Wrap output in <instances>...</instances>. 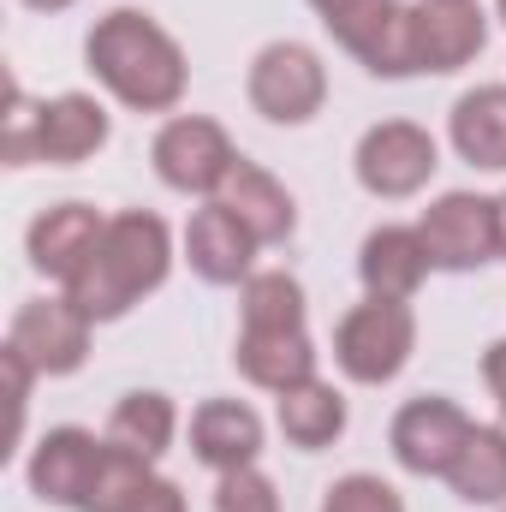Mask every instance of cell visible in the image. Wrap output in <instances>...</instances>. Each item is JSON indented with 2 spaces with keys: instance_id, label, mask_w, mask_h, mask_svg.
<instances>
[{
  "instance_id": "cell-7",
  "label": "cell",
  "mask_w": 506,
  "mask_h": 512,
  "mask_svg": "<svg viewBox=\"0 0 506 512\" xmlns=\"http://www.w3.org/2000/svg\"><path fill=\"white\" fill-rule=\"evenodd\" d=\"M471 429H477V423H471V411H465L459 399H447V393H417V399H405V405L393 411L387 447H393L399 471H411V477H447L453 459L465 453Z\"/></svg>"
},
{
  "instance_id": "cell-24",
  "label": "cell",
  "mask_w": 506,
  "mask_h": 512,
  "mask_svg": "<svg viewBox=\"0 0 506 512\" xmlns=\"http://www.w3.org/2000/svg\"><path fill=\"white\" fill-rule=\"evenodd\" d=\"M149 477H155V465H149V459H137V453H126V447H114V441H108L102 477H96V489H90V507H84V512H126L131 495H137Z\"/></svg>"
},
{
  "instance_id": "cell-30",
  "label": "cell",
  "mask_w": 506,
  "mask_h": 512,
  "mask_svg": "<svg viewBox=\"0 0 506 512\" xmlns=\"http://www.w3.org/2000/svg\"><path fill=\"white\" fill-rule=\"evenodd\" d=\"M310 6H316V18H322L328 30H340V24H352L364 6H376V0H310Z\"/></svg>"
},
{
  "instance_id": "cell-15",
  "label": "cell",
  "mask_w": 506,
  "mask_h": 512,
  "mask_svg": "<svg viewBox=\"0 0 506 512\" xmlns=\"http://www.w3.org/2000/svg\"><path fill=\"white\" fill-rule=\"evenodd\" d=\"M233 364L251 387L286 393L298 382H316V340L310 328H239Z\"/></svg>"
},
{
  "instance_id": "cell-4",
  "label": "cell",
  "mask_w": 506,
  "mask_h": 512,
  "mask_svg": "<svg viewBox=\"0 0 506 512\" xmlns=\"http://www.w3.org/2000/svg\"><path fill=\"white\" fill-rule=\"evenodd\" d=\"M149 161H155V179L179 197H221L227 173L239 167V149L221 120L209 114H173L167 126L155 131L149 143Z\"/></svg>"
},
{
  "instance_id": "cell-31",
  "label": "cell",
  "mask_w": 506,
  "mask_h": 512,
  "mask_svg": "<svg viewBox=\"0 0 506 512\" xmlns=\"http://www.w3.org/2000/svg\"><path fill=\"white\" fill-rule=\"evenodd\" d=\"M483 387L506 405V340H495V346L483 352Z\"/></svg>"
},
{
  "instance_id": "cell-12",
  "label": "cell",
  "mask_w": 506,
  "mask_h": 512,
  "mask_svg": "<svg viewBox=\"0 0 506 512\" xmlns=\"http://www.w3.org/2000/svg\"><path fill=\"white\" fill-rule=\"evenodd\" d=\"M256 251H262L256 233L221 197H209L185 227V256H191L197 280H209V286H245L256 274Z\"/></svg>"
},
{
  "instance_id": "cell-28",
  "label": "cell",
  "mask_w": 506,
  "mask_h": 512,
  "mask_svg": "<svg viewBox=\"0 0 506 512\" xmlns=\"http://www.w3.org/2000/svg\"><path fill=\"white\" fill-rule=\"evenodd\" d=\"M126 512H185V489H179L173 477H149V483L131 495Z\"/></svg>"
},
{
  "instance_id": "cell-8",
  "label": "cell",
  "mask_w": 506,
  "mask_h": 512,
  "mask_svg": "<svg viewBox=\"0 0 506 512\" xmlns=\"http://www.w3.org/2000/svg\"><path fill=\"white\" fill-rule=\"evenodd\" d=\"M423 233V251L441 274H477L483 262L501 256V215H495V197H477V191H447L423 209L417 221Z\"/></svg>"
},
{
  "instance_id": "cell-29",
  "label": "cell",
  "mask_w": 506,
  "mask_h": 512,
  "mask_svg": "<svg viewBox=\"0 0 506 512\" xmlns=\"http://www.w3.org/2000/svg\"><path fill=\"white\" fill-rule=\"evenodd\" d=\"M0 364H6V376H12V435L24 429V405H30V382H36V370H30V358L24 352H0Z\"/></svg>"
},
{
  "instance_id": "cell-27",
  "label": "cell",
  "mask_w": 506,
  "mask_h": 512,
  "mask_svg": "<svg viewBox=\"0 0 506 512\" xmlns=\"http://www.w3.org/2000/svg\"><path fill=\"white\" fill-rule=\"evenodd\" d=\"M36 108H42V102H30L24 90H12V108H6V137H0L6 167H30V161H36Z\"/></svg>"
},
{
  "instance_id": "cell-11",
  "label": "cell",
  "mask_w": 506,
  "mask_h": 512,
  "mask_svg": "<svg viewBox=\"0 0 506 512\" xmlns=\"http://www.w3.org/2000/svg\"><path fill=\"white\" fill-rule=\"evenodd\" d=\"M489 42V12L477 0H417L411 6V60L417 72H459L483 54Z\"/></svg>"
},
{
  "instance_id": "cell-16",
  "label": "cell",
  "mask_w": 506,
  "mask_h": 512,
  "mask_svg": "<svg viewBox=\"0 0 506 512\" xmlns=\"http://www.w3.org/2000/svg\"><path fill=\"white\" fill-rule=\"evenodd\" d=\"M191 453L215 477L221 471H245V465H256V453H262V417H256L245 399H203L191 411Z\"/></svg>"
},
{
  "instance_id": "cell-20",
  "label": "cell",
  "mask_w": 506,
  "mask_h": 512,
  "mask_svg": "<svg viewBox=\"0 0 506 512\" xmlns=\"http://www.w3.org/2000/svg\"><path fill=\"white\" fill-rule=\"evenodd\" d=\"M274 423H280L286 447L322 453V447H334L346 435V393L334 382H322V376L298 382V387H286V393H274Z\"/></svg>"
},
{
  "instance_id": "cell-34",
  "label": "cell",
  "mask_w": 506,
  "mask_h": 512,
  "mask_svg": "<svg viewBox=\"0 0 506 512\" xmlns=\"http://www.w3.org/2000/svg\"><path fill=\"white\" fill-rule=\"evenodd\" d=\"M495 18H501V24H506V0H495Z\"/></svg>"
},
{
  "instance_id": "cell-9",
  "label": "cell",
  "mask_w": 506,
  "mask_h": 512,
  "mask_svg": "<svg viewBox=\"0 0 506 512\" xmlns=\"http://www.w3.org/2000/svg\"><path fill=\"white\" fill-rule=\"evenodd\" d=\"M90 316L60 292V298H24L12 310V328H6V346L30 358L36 376H78L84 358H90Z\"/></svg>"
},
{
  "instance_id": "cell-33",
  "label": "cell",
  "mask_w": 506,
  "mask_h": 512,
  "mask_svg": "<svg viewBox=\"0 0 506 512\" xmlns=\"http://www.w3.org/2000/svg\"><path fill=\"white\" fill-rule=\"evenodd\" d=\"M495 215H501V256H506V191L495 197Z\"/></svg>"
},
{
  "instance_id": "cell-14",
  "label": "cell",
  "mask_w": 506,
  "mask_h": 512,
  "mask_svg": "<svg viewBox=\"0 0 506 512\" xmlns=\"http://www.w3.org/2000/svg\"><path fill=\"white\" fill-rule=\"evenodd\" d=\"M108 137H114L108 108L84 90H66L36 108V161H48V167H78V161L102 155Z\"/></svg>"
},
{
  "instance_id": "cell-3",
  "label": "cell",
  "mask_w": 506,
  "mask_h": 512,
  "mask_svg": "<svg viewBox=\"0 0 506 512\" xmlns=\"http://www.w3.org/2000/svg\"><path fill=\"white\" fill-rule=\"evenodd\" d=\"M417 352V316L399 298H364L334 328V364L358 387H387Z\"/></svg>"
},
{
  "instance_id": "cell-25",
  "label": "cell",
  "mask_w": 506,
  "mask_h": 512,
  "mask_svg": "<svg viewBox=\"0 0 506 512\" xmlns=\"http://www.w3.org/2000/svg\"><path fill=\"white\" fill-rule=\"evenodd\" d=\"M322 512H405L399 501V489L376 477V471H352V477H340L328 495H322Z\"/></svg>"
},
{
  "instance_id": "cell-21",
  "label": "cell",
  "mask_w": 506,
  "mask_h": 512,
  "mask_svg": "<svg viewBox=\"0 0 506 512\" xmlns=\"http://www.w3.org/2000/svg\"><path fill=\"white\" fill-rule=\"evenodd\" d=\"M173 435H179V411H173V399L155 393V387H137V393H126V399L108 411V441L126 447V453H137V459H149V465L173 447Z\"/></svg>"
},
{
  "instance_id": "cell-22",
  "label": "cell",
  "mask_w": 506,
  "mask_h": 512,
  "mask_svg": "<svg viewBox=\"0 0 506 512\" xmlns=\"http://www.w3.org/2000/svg\"><path fill=\"white\" fill-rule=\"evenodd\" d=\"M447 483H453V495L465 507H506V435H501V423H477L471 429V441L453 459Z\"/></svg>"
},
{
  "instance_id": "cell-13",
  "label": "cell",
  "mask_w": 506,
  "mask_h": 512,
  "mask_svg": "<svg viewBox=\"0 0 506 512\" xmlns=\"http://www.w3.org/2000/svg\"><path fill=\"white\" fill-rule=\"evenodd\" d=\"M102 227H108V215H96L90 203H54V209H42L30 221V233H24L30 268L48 274V280H60V286H72V274L102 245Z\"/></svg>"
},
{
  "instance_id": "cell-32",
  "label": "cell",
  "mask_w": 506,
  "mask_h": 512,
  "mask_svg": "<svg viewBox=\"0 0 506 512\" xmlns=\"http://www.w3.org/2000/svg\"><path fill=\"white\" fill-rule=\"evenodd\" d=\"M30 12H66V6H78V0H24Z\"/></svg>"
},
{
  "instance_id": "cell-6",
  "label": "cell",
  "mask_w": 506,
  "mask_h": 512,
  "mask_svg": "<svg viewBox=\"0 0 506 512\" xmlns=\"http://www.w3.org/2000/svg\"><path fill=\"white\" fill-rule=\"evenodd\" d=\"M435 167H441V143L417 120H381V126H370L358 137V155H352L358 185L370 197H381V203L417 197L435 179Z\"/></svg>"
},
{
  "instance_id": "cell-17",
  "label": "cell",
  "mask_w": 506,
  "mask_h": 512,
  "mask_svg": "<svg viewBox=\"0 0 506 512\" xmlns=\"http://www.w3.org/2000/svg\"><path fill=\"white\" fill-rule=\"evenodd\" d=\"M429 251H423V233L417 227H376L364 245H358V280L370 298H399L411 304L417 286L429 280Z\"/></svg>"
},
{
  "instance_id": "cell-10",
  "label": "cell",
  "mask_w": 506,
  "mask_h": 512,
  "mask_svg": "<svg viewBox=\"0 0 506 512\" xmlns=\"http://www.w3.org/2000/svg\"><path fill=\"white\" fill-rule=\"evenodd\" d=\"M102 459H108V435L96 441L90 429H72V423H66V429H48V435L30 447V465H24L30 495L48 501V507L84 512L96 477H102Z\"/></svg>"
},
{
  "instance_id": "cell-26",
  "label": "cell",
  "mask_w": 506,
  "mask_h": 512,
  "mask_svg": "<svg viewBox=\"0 0 506 512\" xmlns=\"http://www.w3.org/2000/svg\"><path fill=\"white\" fill-rule=\"evenodd\" d=\"M215 512H280V495H274V483L245 465V471H221V483H215Z\"/></svg>"
},
{
  "instance_id": "cell-1",
  "label": "cell",
  "mask_w": 506,
  "mask_h": 512,
  "mask_svg": "<svg viewBox=\"0 0 506 512\" xmlns=\"http://www.w3.org/2000/svg\"><path fill=\"white\" fill-rule=\"evenodd\" d=\"M84 66L131 114H173L185 102V84H191L185 48L137 6H114V12H102L90 24Z\"/></svg>"
},
{
  "instance_id": "cell-2",
  "label": "cell",
  "mask_w": 506,
  "mask_h": 512,
  "mask_svg": "<svg viewBox=\"0 0 506 512\" xmlns=\"http://www.w3.org/2000/svg\"><path fill=\"white\" fill-rule=\"evenodd\" d=\"M173 274V233L155 209H120L102 227V245L90 262L72 274L66 298L90 316V322H120L131 316L149 292H161Z\"/></svg>"
},
{
  "instance_id": "cell-35",
  "label": "cell",
  "mask_w": 506,
  "mask_h": 512,
  "mask_svg": "<svg viewBox=\"0 0 506 512\" xmlns=\"http://www.w3.org/2000/svg\"><path fill=\"white\" fill-rule=\"evenodd\" d=\"M495 423H501V435H506V405H501V417H495Z\"/></svg>"
},
{
  "instance_id": "cell-19",
  "label": "cell",
  "mask_w": 506,
  "mask_h": 512,
  "mask_svg": "<svg viewBox=\"0 0 506 512\" xmlns=\"http://www.w3.org/2000/svg\"><path fill=\"white\" fill-rule=\"evenodd\" d=\"M447 143L477 173H506V84H477L453 102Z\"/></svg>"
},
{
  "instance_id": "cell-23",
  "label": "cell",
  "mask_w": 506,
  "mask_h": 512,
  "mask_svg": "<svg viewBox=\"0 0 506 512\" xmlns=\"http://www.w3.org/2000/svg\"><path fill=\"white\" fill-rule=\"evenodd\" d=\"M239 328H304V286L286 268H256L239 286Z\"/></svg>"
},
{
  "instance_id": "cell-18",
  "label": "cell",
  "mask_w": 506,
  "mask_h": 512,
  "mask_svg": "<svg viewBox=\"0 0 506 512\" xmlns=\"http://www.w3.org/2000/svg\"><path fill=\"white\" fill-rule=\"evenodd\" d=\"M221 203H227V209L251 227L256 245H286V239L298 233V203H292V191H286L268 167L245 161V155H239V167L227 173Z\"/></svg>"
},
{
  "instance_id": "cell-5",
  "label": "cell",
  "mask_w": 506,
  "mask_h": 512,
  "mask_svg": "<svg viewBox=\"0 0 506 512\" xmlns=\"http://www.w3.org/2000/svg\"><path fill=\"white\" fill-rule=\"evenodd\" d=\"M245 96L268 126H310L328 108V66L304 42H268L245 72Z\"/></svg>"
}]
</instances>
